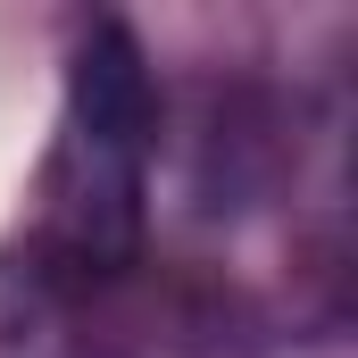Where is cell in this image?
Returning <instances> with one entry per match:
<instances>
[{"label": "cell", "mask_w": 358, "mask_h": 358, "mask_svg": "<svg viewBox=\"0 0 358 358\" xmlns=\"http://www.w3.org/2000/svg\"><path fill=\"white\" fill-rule=\"evenodd\" d=\"M150 67L125 25H92L67 67V117H59V159H50V200L59 234L92 267L125 259L142 234V167H150Z\"/></svg>", "instance_id": "obj_1"}]
</instances>
